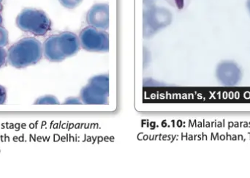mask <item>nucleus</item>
Masks as SVG:
<instances>
[{
  "instance_id": "obj_1",
  "label": "nucleus",
  "mask_w": 250,
  "mask_h": 178,
  "mask_svg": "<svg viewBox=\"0 0 250 178\" xmlns=\"http://www.w3.org/2000/svg\"><path fill=\"white\" fill-rule=\"evenodd\" d=\"M81 47L80 41L76 34L64 32L47 38L42 48L47 60L58 63L77 54Z\"/></svg>"
},
{
  "instance_id": "obj_2",
  "label": "nucleus",
  "mask_w": 250,
  "mask_h": 178,
  "mask_svg": "<svg viewBox=\"0 0 250 178\" xmlns=\"http://www.w3.org/2000/svg\"><path fill=\"white\" fill-rule=\"evenodd\" d=\"M43 48L35 38H25L13 44L7 51L9 64L16 68H24L37 64L42 59Z\"/></svg>"
},
{
  "instance_id": "obj_3",
  "label": "nucleus",
  "mask_w": 250,
  "mask_h": 178,
  "mask_svg": "<svg viewBox=\"0 0 250 178\" xmlns=\"http://www.w3.org/2000/svg\"><path fill=\"white\" fill-rule=\"evenodd\" d=\"M16 25L23 32L43 36L51 30L52 23L42 10L25 8L16 18Z\"/></svg>"
},
{
  "instance_id": "obj_4",
  "label": "nucleus",
  "mask_w": 250,
  "mask_h": 178,
  "mask_svg": "<svg viewBox=\"0 0 250 178\" xmlns=\"http://www.w3.org/2000/svg\"><path fill=\"white\" fill-rule=\"evenodd\" d=\"M81 100L86 105H106L109 99V76L98 75L89 79L81 91Z\"/></svg>"
},
{
  "instance_id": "obj_5",
  "label": "nucleus",
  "mask_w": 250,
  "mask_h": 178,
  "mask_svg": "<svg viewBox=\"0 0 250 178\" xmlns=\"http://www.w3.org/2000/svg\"><path fill=\"white\" fill-rule=\"evenodd\" d=\"M172 15L167 9L157 7L152 0H144V36H151L157 31L170 24Z\"/></svg>"
},
{
  "instance_id": "obj_6",
  "label": "nucleus",
  "mask_w": 250,
  "mask_h": 178,
  "mask_svg": "<svg viewBox=\"0 0 250 178\" xmlns=\"http://www.w3.org/2000/svg\"><path fill=\"white\" fill-rule=\"evenodd\" d=\"M81 46L90 52H108L109 35L103 29L93 26L83 28L79 35Z\"/></svg>"
},
{
  "instance_id": "obj_7",
  "label": "nucleus",
  "mask_w": 250,
  "mask_h": 178,
  "mask_svg": "<svg viewBox=\"0 0 250 178\" xmlns=\"http://www.w3.org/2000/svg\"><path fill=\"white\" fill-rule=\"evenodd\" d=\"M216 76L222 85L236 86L242 80V71L237 63L231 60H225L217 66Z\"/></svg>"
},
{
  "instance_id": "obj_8",
  "label": "nucleus",
  "mask_w": 250,
  "mask_h": 178,
  "mask_svg": "<svg viewBox=\"0 0 250 178\" xmlns=\"http://www.w3.org/2000/svg\"><path fill=\"white\" fill-rule=\"evenodd\" d=\"M86 22L91 26L105 30L109 27V5L96 4L92 6L86 15Z\"/></svg>"
},
{
  "instance_id": "obj_9",
  "label": "nucleus",
  "mask_w": 250,
  "mask_h": 178,
  "mask_svg": "<svg viewBox=\"0 0 250 178\" xmlns=\"http://www.w3.org/2000/svg\"><path fill=\"white\" fill-rule=\"evenodd\" d=\"M60 101L54 95H44L38 98L35 101V105H57L60 104Z\"/></svg>"
},
{
  "instance_id": "obj_10",
  "label": "nucleus",
  "mask_w": 250,
  "mask_h": 178,
  "mask_svg": "<svg viewBox=\"0 0 250 178\" xmlns=\"http://www.w3.org/2000/svg\"><path fill=\"white\" fill-rule=\"evenodd\" d=\"M63 7L68 9H74L80 5L83 0H59Z\"/></svg>"
},
{
  "instance_id": "obj_11",
  "label": "nucleus",
  "mask_w": 250,
  "mask_h": 178,
  "mask_svg": "<svg viewBox=\"0 0 250 178\" xmlns=\"http://www.w3.org/2000/svg\"><path fill=\"white\" fill-rule=\"evenodd\" d=\"M8 43V32L5 28L0 26V48L6 46Z\"/></svg>"
},
{
  "instance_id": "obj_12",
  "label": "nucleus",
  "mask_w": 250,
  "mask_h": 178,
  "mask_svg": "<svg viewBox=\"0 0 250 178\" xmlns=\"http://www.w3.org/2000/svg\"><path fill=\"white\" fill-rule=\"evenodd\" d=\"M7 53L3 48H0V68L7 63Z\"/></svg>"
},
{
  "instance_id": "obj_13",
  "label": "nucleus",
  "mask_w": 250,
  "mask_h": 178,
  "mask_svg": "<svg viewBox=\"0 0 250 178\" xmlns=\"http://www.w3.org/2000/svg\"><path fill=\"white\" fill-rule=\"evenodd\" d=\"M7 99V90L4 87L0 85V105L4 104Z\"/></svg>"
},
{
  "instance_id": "obj_14",
  "label": "nucleus",
  "mask_w": 250,
  "mask_h": 178,
  "mask_svg": "<svg viewBox=\"0 0 250 178\" xmlns=\"http://www.w3.org/2000/svg\"><path fill=\"white\" fill-rule=\"evenodd\" d=\"M82 100L79 99V98H69L67 99H66V101H64V104H67V105H78V104H82Z\"/></svg>"
},
{
  "instance_id": "obj_15",
  "label": "nucleus",
  "mask_w": 250,
  "mask_h": 178,
  "mask_svg": "<svg viewBox=\"0 0 250 178\" xmlns=\"http://www.w3.org/2000/svg\"><path fill=\"white\" fill-rule=\"evenodd\" d=\"M247 7H248V11L250 13V0L247 1Z\"/></svg>"
},
{
  "instance_id": "obj_16",
  "label": "nucleus",
  "mask_w": 250,
  "mask_h": 178,
  "mask_svg": "<svg viewBox=\"0 0 250 178\" xmlns=\"http://www.w3.org/2000/svg\"><path fill=\"white\" fill-rule=\"evenodd\" d=\"M2 16H1V13H0V26H1V23H2Z\"/></svg>"
},
{
  "instance_id": "obj_17",
  "label": "nucleus",
  "mask_w": 250,
  "mask_h": 178,
  "mask_svg": "<svg viewBox=\"0 0 250 178\" xmlns=\"http://www.w3.org/2000/svg\"><path fill=\"white\" fill-rule=\"evenodd\" d=\"M1 1H2V0H0V4H1Z\"/></svg>"
}]
</instances>
